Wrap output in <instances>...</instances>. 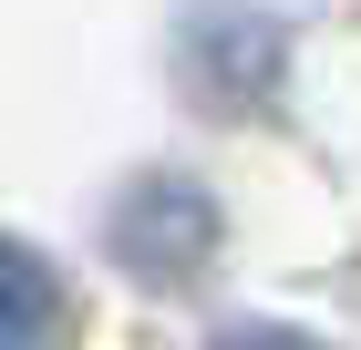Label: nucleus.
<instances>
[{
  "mask_svg": "<svg viewBox=\"0 0 361 350\" xmlns=\"http://www.w3.org/2000/svg\"><path fill=\"white\" fill-rule=\"evenodd\" d=\"M114 258L135 278H155V289H186V278L217 258V206H207V186L145 175V186L114 206Z\"/></svg>",
  "mask_w": 361,
  "mask_h": 350,
  "instance_id": "f257e3e1",
  "label": "nucleus"
},
{
  "mask_svg": "<svg viewBox=\"0 0 361 350\" xmlns=\"http://www.w3.org/2000/svg\"><path fill=\"white\" fill-rule=\"evenodd\" d=\"M73 278L42 258V247L0 237V350H73Z\"/></svg>",
  "mask_w": 361,
  "mask_h": 350,
  "instance_id": "f03ea898",
  "label": "nucleus"
},
{
  "mask_svg": "<svg viewBox=\"0 0 361 350\" xmlns=\"http://www.w3.org/2000/svg\"><path fill=\"white\" fill-rule=\"evenodd\" d=\"M217 350H331V340H310V330H279V320H248V330H227Z\"/></svg>",
  "mask_w": 361,
  "mask_h": 350,
  "instance_id": "7ed1b4c3",
  "label": "nucleus"
}]
</instances>
